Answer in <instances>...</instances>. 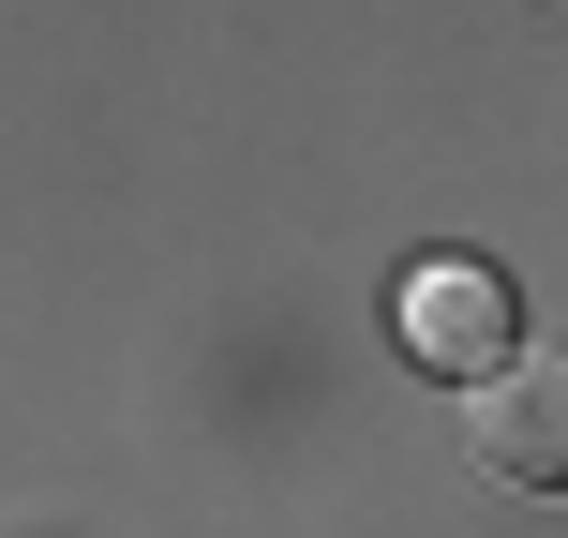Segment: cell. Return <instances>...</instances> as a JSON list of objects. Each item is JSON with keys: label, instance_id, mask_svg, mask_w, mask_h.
<instances>
[{"label": "cell", "instance_id": "cell-1", "mask_svg": "<svg viewBox=\"0 0 568 538\" xmlns=\"http://www.w3.org/2000/svg\"><path fill=\"white\" fill-rule=\"evenodd\" d=\"M464 449L509 494H568V344H524L464 389Z\"/></svg>", "mask_w": 568, "mask_h": 538}, {"label": "cell", "instance_id": "cell-2", "mask_svg": "<svg viewBox=\"0 0 568 538\" xmlns=\"http://www.w3.org/2000/svg\"><path fill=\"white\" fill-rule=\"evenodd\" d=\"M404 359H419V374H464V389H479L494 359H524V344H509V270H494V255L404 270Z\"/></svg>", "mask_w": 568, "mask_h": 538}]
</instances>
